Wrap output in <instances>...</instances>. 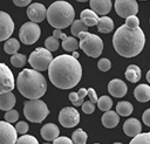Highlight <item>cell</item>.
<instances>
[{
	"label": "cell",
	"mask_w": 150,
	"mask_h": 144,
	"mask_svg": "<svg viewBox=\"0 0 150 144\" xmlns=\"http://www.w3.org/2000/svg\"><path fill=\"white\" fill-rule=\"evenodd\" d=\"M80 48L90 57H98L103 50V41L98 35L89 32H82L79 34Z\"/></svg>",
	"instance_id": "cell-5"
},
{
	"label": "cell",
	"mask_w": 150,
	"mask_h": 144,
	"mask_svg": "<svg viewBox=\"0 0 150 144\" xmlns=\"http://www.w3.org/2000/svg\"><path fill=\"white\" fill-rule=\"evenodd\" d=\"M97 29L100 33H110L114 29V21L109 16H101L97 22Z\"/></svg>",
	"instance_id": "cell-24"
},
{
	"label": "cell",
	"mask_w": 150,
	"mask_h": 144,
	"mask_svg": "<svg viewBox=\"0 0 150 144\" xmlns=\"http://www.w3.org/2000/svg\"><path fill=\"white\" fill-rule=\"evenodd\" d=\"M123 131L129 137H135L142 132V124L137 118H129L123 124Z\"/></svg>",
	"instance_id": "cell-16"
},
{
	"label": "cell",
	"mask_w": 150,
	"mask_h": 144,
	"mask_svg": "<svg viewBox=\"0 0 150 144\" xmlns=\"http://www.w3.org/2000/svg\"><path fill=\"white\" fill-rule=\"evenodd\" d=\"M45 144H49V143H45Z\"/></svg>",
	"instance_id": "cell-50"
},
{
	"label": "cell",
	"mask_w": 150,
	"mask_h": 144,
	"mask_svg": "<svg viewBox=\"0 0 150 144\" xmlns=\"http://www.w3.org/2000/svg\"><path fill=\"white\" fill-rule=\"evenodd\" d=\"M74 18V7L67 1H55L47 9V20L55 29H63L71 26Z\"/></svg>",
	"instance_id": "cell-4"
},
{
	"label": "cell",
	"mask_w": 150,
	"mask_h": 144,
	"mask_svg": "<svg viewBox=\"0 0 150 144\" xmlns=\"http://www.w3.org/2000/svg\"><path fill=\"white\" fill-rule=\"evenodd\" d=\"M18 90L28 100H39L47 90L45 76L35 69H23L16 78Z\"/></svg>",
	"instance_id": "cell-3"
},
{
	"label": "cell",
	"mask_w": 150,
	"mask_h": 144,
	"mask_svg": "<svg viewBox=\"0 0 150 144\" xmlns=\"http://www.w3.org/2000/svg\"><path fill=\"white\" fill-rule=\"evenodd\" d=\"M19 48H20L19 41H18L16 39H13V37L6 40V42H5V44H4V50H5L7 54H12V55L15 54V53H18Z\"/></svg>",
	"instance_id": "cell-28"
},
{
	"label": "cell",
	"mask_w": 150,
	"mask_h": 144,
	"mask_svg": "<svg viewBox=\"0 0 150 144\" xmlns=\"http://www.w3.org/2000/svg\"><path fill=\"white\" fill-rule=\"evenodd\" d=\"M15 144H39L38 139L32 135H22L18 138Z\"/></svg>",
	"instance_id": "cell-35"
},
{
	"label": "cell",
	"mask_w": 150,
	"mask_h": 144,
	"mask_svg": "<svg viewBox=\"0 0 150 144\" xmlns=\"http://www.w3.org/2000/svg\"><path fill=\"white\" fill-rule=\"evenodd\" d=\"M59 122L64 128H73L80 122V114L73 107L63 108L59 114Z\"/></svg>",
	"instance_id": "cell-9"
},
{
	"label": "cell",
	"mask_w": 150,
	"mask_h": 144,
	"mask_svg": "<svg viewBox=\"0 0 150 144\" xmlns=\"http://www.w3.org/2000/svg\"><path fill=\"white\" fill-rule=\"evenodd\" d=\"M49 114V109L43 101L40 100H29L23 104V115L25 117L33 123H41Z\"/></svg>",
	"instance_id": "cell-6"
},
{
	"label": "cell",
	"mask_w": 150,
	"mask_h": 144,
	"mask_svg": "<svg viewBox=\"0 0 150 144\" xmlns=\"http://www.w3.org/2000/svg\"><path fill=\"white\" fill-rule=\"evenodd\" d=\"M101 121H102V124H103L105 128L112 129V128H115V126L120 123V116H118V114H117L116 111L108 110V111H105V112L103 114Z\"/></svg>",
	"instance_id": "cell-19"
},
{
	"label": "cell",
	"mask_w": 150,
	"mask_h": 144,
	"mask_svg": "<svg viewBox=\"0 0 150 144\" xmlns=\"http://www.w3.org/2000/svg\"><path fill=\"white\" fill-rule=\"evenodd\" d=\"M15 102H16V100L12 91L0 94V110L8 111V110L13 109V107L15 105Z\"/></svg>",
	"instance_id": "cell-22"
},
{
	"label": "cell",
	"mask_w": 150,
	"mask_h": 144,
	"mask_svg": "<svg viewBox=\"0 0 150 144\" xmlns=\"http://www.w3.org/2000/svg\"><path fill=\"white\" fill-rule=\"evenodd\" d=\"M134 96L141 103L149 102L150 101V87L148 84H138L134 89Z\"/></svg>",
	"instance_id": "cell-20"
},
{
	"label": "cell",
	"mask_w": 150,
	"mask_h": 144,
	"mask_svg": "<svg viewBox=\"0 0 150 144\" xmlns=\"http://www.w3.org/2000/svg\"><path fill=\"white\" fill-rule=\"evenodd\" d=\"M88 97H89V101H91L93 103H97V101H98V97H97V95H96V91L93 89V88H89L88 89Z\"/></svg>",
	"instance_id": "cell-42"
},
{
	"label": "cell",
	"mask_w": 150,
	"mask_h": 144,
	"mask_svg": "<svg viewBox=\"0 0 150 144\" xmlns=\"http://www.w3.org/2000/svg\"><path fill=\"white\" fill-rule=\"evenodd\" d=\"M87 138H88V136L82 129H76L71 133V140L74 144H86Z\"/></svg>",
	"instance_id": "cell-29"
},
{
	"label": "cell",
	"mask_w": 150,
	"mask_h": 144,
	"mask_svg": "<svg viewBox=\"0 0 150 144\" xmlns=\"http://www.w3.org/2000/svg\"><path fill=\"white\" fill-rule=\"evenodd\" d=\"M90 9L97 15H105L111 9V0H89Z\"/></svg>",
	"instance_id": "cell-17"
},
{
	"label": "cell",
	"mask_w": 150,
	"mask_h": 144,
	"mask_svg": "<svg viewBox=\"0 0 150 144\" xmlns=\"http://www.w3.org/2000/svg\"><path fill=\"white\" fill-rule=\"evenodd\" d=\"M114 144H123V143H120V142H116V143H114Z\"/></svg>",
	"instance_id": "cell-49"
},
{
	"label": "cell",
	"mask_w": 150,
	"mask_h": 144,
	"mask_svg": "<svg viewBox=\"0 0 150 144\" xmlns=\"http://www.w3.org/2000/svg\"><path fill=\"white\" fill-rule=\"evenodd\" d=\"M115 11L121 18L127 19L137 14L138 5L136 0H115Z\"/></svg>",
	"instance_id": "cell-10"
},
{
	"label": "cell",
	"mask_w": 150,
	"mask_h": 144,
	"mask_svg": "<svg viewBox=\"0 0 150 144\" xmlns=\"http://www.w3.org/2000/svg\"><path fill=\"white\" fill-rule=\"evenodd\" d=\"M48 76L56 88L71 89L82 77V67L73 55L62 54L53 59L48 68Z\"/></svg>",
	"instance_id": "cell-1"
},
{
	"label": "cell",
	"mask_w": 150,
	"mask_h": 144,
	"mask_svg": "<svg viewBox=\"0 0 150 144\" xmlns=\"http://www.w3.org/2000/svg\"><path fill=\"white\" fill-rule=\"evenodd\" d=\"M108 91L110 92V95H112L114 97H123L125 96L127 91H128V87L125 84V82H123L120 78H114L109 82L108 84Z\"/></svg>",
	"instance_id": "cell-15"
},
{
	"label": "cell",
	"mask_w": 150,
	"mask_h": 144,
	"mask_svg": "<svg viewBox=\"0 0 150 144\" xmlns=\"http://www.w3.org/2000/svg\"><path fill=\"white\" fill-rule=\"evenodd\" d=\"M27 16L32 22H41L45 20V18H47V9L40 2L30 4L27 8Z\"/></svg>",
	"instance_id": "cell-14"
},
{
	"label": "cell",
	"mask_w": 150,
	"mask_h": 144,
	"mask_svg": "<svg viewBox=\"0 0 150 144\" xmlns=\"http://www.w3.org/2000/svg\"><path fill=\"white\" fill-rule=\"evenodd\" d=\"M95 144H100V143H95Z\"/></svg>",
	"instance_id": "cell-51"
},
{
	"label": "cell",
	"mask_w": 150,
	"mask_h": 144,
	"mask_svg": "<svg viewBox=\"0 0 150 144\" xmlns=\"http://www.w3.org/2000/svg\"><path fill=\"white\" fill-rule=\"evenodd\" d=\"M125 26H128L129 28H137L139 26V20L136 15H131V16H128L125 19Z\"/></svg>",
	"instance_id": "cell-37"
},
{
	"label": "cell",
	"mask_w": 150,
	"mask_h": 144,
	"mask_svg": "<svg viewBox=\"0 0 150 144\" xmlns=\"http://www.w3.org/2000/svg\"><path fill=\"white\" fill-rule=\"evenodd\" d=\"M70 32L74 36H79L82 32H88V26H86L81 20H74L70 27Z\"/></svg>",
	"instance_id": "cell-30"
},
{
	"label": "cell",
	"mask_w": 150,
	"mask_h": 144,
	"mask_svg": "<svg viewBox=\"0 0 150 144\" xmlns=\"http://www.w3.org/2000/svg\"><path fill=\"white\" fill-rule=\"evenodd\" d=\"M76 1H79V2H86V1H88V0H76Z\"/></svg>",
	"instance_id": "cell-48"
},
{
	"label": "cell",
	"mask_w": 150,
	"mask_h": 144,
	"mask_svg": "<svg viewBox=\"0 0 150 144\" xmlns=\"http://www.w3.org/2000/svg\"><path fill=\"white\" fill-rule=\"evenodd\" d=\"M142 119H143V123H144L145 125L150 126V108L146 109V110L143 112V115H142Z\"/></svg>",
	"instance_id": "cell-43"
},
{
	"label": "cell",
	"mask_w": 150,
	"mask_h": 144,
	"mask_svg": "<svg viewBox=\"0 0 150 144\" xmlns=\"http://www.w3.org/2000/svg\"><path fill=\"white\" fill-rule=\"evenodd\" d=\"M30 1L32 0H13V4L18 7H25V6H28Z\"/></svg>",
	"instance_id": "cell-44"
},
{
	"label": "cell",
	"mask_w": 150,
	"mask_h": 144,
	"mask_svg": "<svg viewBox=\"0 0 150 144\" xmlns=\"http://www.w3.org/2000/svg\"><path fill=\"white\" fill-rule=\"evenodd\" d=\"M141 76H142V74H141V68H139L138 66H136V64H130V66H128V68H127V70H125V78H127L129 82L136 83V82H138V81L141 80Z\"/></svg>",
	"instance_id": "cell-23"
},
{
	"label": "cell",
	"mask_w": 150,
	"mask_h": 144,
	"mask_svg": "<svg viewBox=\"0 0 150 144\" xmlns=\"http://www.w3.org/2000/svg\"><path fill=\"white\" fill-rule=\"evenodd\" d=\"M73 56H74L75 59H77V57H79V53H77V52H73Z\"/></svg>",
	"instance_id": "cell-47"
},
{
	"label": "cell",
	"mask_w": 150,
	"mask_h": 144,
	"mask_svg": "<svg viewBox=\"0 0 150 144\" xmlns=\"http://www.w3.org/2000/svg\"><path fill=\"white\" fill-rule=\"evenodd\" d=\"M145 36L143 30L137 28H129L123 25L117 28L112 36V44L117 54L123 57L137 56L144 48Z\"/></svg>",
	"instance_id": "cell-2"
},
{
	"label": "cell",
	"mask_w": 150,
	"mask_h": 144,
	"mask_svg": "<svg viewBox=\"0 0 150 144\" xmlns=\"http://www.w3.org/2000/svg\"><path fill=\"white\" fill-rule=\"evenodd\" d=\"M4 118L8 123H14V122H16L19 119V112L16 110H14V109H11V110H8V111L5 112Z\"/></svg>",
	"instance_id": "cell-36"
},
{
	"label": "cell",
	"mask_w": 150,
	"mask_h": 144,
	"mask_svg": "<svg viewBox=\"0 0 150 144\" xmlns=\"http://www.w3.org/2000/svg\"><path fill=\"white\" fill-rule=\"evenodd\" d=\"M59 47H60V42H59V39H56L55 36H49L46 39L45 48H47L49 52H55L59 49Z\"/></svg>",
	"instance_id": "cell-34"
},
{
	"label": "cell",
	"mask_w": 150,
	"mask_h": 144,
	"mask_svg": "<svg viewBox=\"0 0 150 144\" xmlns=\"http://www.w3.org/2000/svg\"><path fill=\"white\" fill-rule=\"evenodd\" d=\"M53 36H55L56 39H61L62 41L67 37V35H66L64 33H62L61 29H54V32H53Z\"/></svg>",
	"instance_id": "cell-45"
},
{
	"label": "cell",
	"mask_w": 150,
	"mask_h": 144,
	"mask_svg": "<svg viewBox=\"0 0 150 144\" xmlns=\"http://www.w3.org/2000/svg\"><path fill=\"white\" fill-rule=\"evenodd\" d=\"M97 105H98L100 110H102V111L105 112V111H108V110L111 109V107H112V100H111L109 96L103 95V96H101V97L98 98Z\"/></svg>",
	"instance_id": "cell-31"
},
{
	"label": "cell",
	"mask_w": 150,
	"mask_h": 144,
	"mask_svg": "<svg viewBox=\"0 0 150 144\" xmlns=\"http://www.w3.org/2000/svg\"><path fill=\"white\" fill-rule=\"evenodd\" d=\"M134 110V107L130 102H127V101H121L117 103L116 105V112L120 115V116H129Z\"/></svg>",
	"instance_id": "cell-26"
},
{
	"label": "cell",
	"mask_w": 150,
	"mask_h": 144,
	"mask_svg": "<svg viewBox=\"0 0 150 144\" xmlns=\"http://www.w3.org/2000/svg\"><path fill=\"white\" fill-rule=\"evenodd\" d=\"M146 81H148V82L150 83V70H149V71L146 73Z\"/></svg>",
	"instance_id": "cell-46"
},
{
	"label": "cell",
	"mask_w": 150,
	"mask_h": 144,
	"mask_svg": "<svg viewBox=\"0 0 150 144\" xmlns=\"http://www.w3.org/2000/svg\"><path fill=\"white\" fill-rule=\"evenodd\" d=\"M14 87L15 81L12 70L5 63H0V94L12 91Z\"/></svg>",
	"instance_id": "cell-11"
},
{
	"label": "cell",
	"mask_w": 150,
	"mask_h": 144,
	"mask_svg": "<svg viewBox=\"0 0 150 144\" xmlns=\"http://www.w3.org/2000/svg\"><path fill=\"white\" fill-rule=\"evenodd\" d=\"M94 110H95V103H93L91 101L83 102V104H82V111L84 114H88V115L89 114H93Z\"/></svg>",
	"instance_id": "cell-39"
},
{
	"label": "cell",
	"mask_w": 150,
	"mask_h": 144,
	"mask_svg": "<svg viewBox=\"0 0 150 144\" xmlns=\"http://www.w3.org/2000/svg\"><path fill=\"white\" fill-rule=\"evenodd\" d=\"M97 68H98L101 71H108V70L111 68V62H110V60H108V59H101V60L97 62Z\"/></svg>",
	"instance_id": "cell-38"
},
{
	"label": "cell",
	"mask_w": 150,
	"mask_h": 144,
	"mask_svg": "<svg viewBox=\"0 0 150 144\" xmlns=\"http://www.w3.org/2000/svg\"><path fill=\"white\" fill-rule=\"evenodd\" d=\"M40 133H41V137L45 139V140H55L59 135H60V130L59 128L54 124V123H47L45 124L41 130H40Z\"/></svg>",
	"instance_id": "cell-18"
},
{
	"label": "cell",
	"mask_w": 150,
	"mask_h": 144,
	"mask_svg": "<svg viewBox=\"0 0 150 144\" xmlns=\"http://www.w3.org/2000/svg\"><path fill=\"white\" fill-rule=\"evenodd\" d=\"M14 30V22L9 14L4 11H0V42L8 40L9 36L13 34Z\"/></svg>",
	"instance_id": "cell-13"
},
{
	"label": "cell",
	"mask_w": 150,
	"mask_h": 144,
	"mask_svg": "<svg viewBox=\"0 0 150 144\" xmlns=\"http://www.w3.org/2000/svg\"><path fill=\"white\" fill-rule=\"evenodd\" d=\"M18 140V131L6 121L0 122V144H15Z\"/></svg>",
	"instance_id": "cell-12"
},
{
	"label": "cell",
	"mask_w": 150,
	"mask_h": 144,
	"mask_svg": "<svg viewBox=\"0 0 150 144\" xmlns=\"http://www.w3.org/2000/svg\"><path fill=\"white\" fill-rule=\"evenodd\" d=\"M87 94H88V89L81 88L77 92H70L69 94V101L75 107H80L83 104V100H84V96H87Z\"/></svg>",
	"instance_id": "cell-25"
},
{
	"label": "cell",
	"mask_w": 150,
	"mask_h": 144,
	"mask_svg": "<svg viewBox=\"0 0 150 144\" xmlns=\"http://www.w3.org/2000/svg\"><path fill=\"white\" fill-rule=\"evenodd\" d=\"M80 20L88 27H93V26H97V22L100 20V18L97 16V14L91 11V9H83L80 14Z\"/></svg>",
	"instance_id": "cell-21"
},
{
	"label": "cell",
	"mask_w": 150,
	"mask_h": 144,
	"mask_svg": "<svg viewBox=\"0 0 150 144\" xmlns=\"http://www.w3.org/2000/svg\"><path fill=\"white\" fill-rule=\"evenodd\" d=\"M15 129H16V131H18L19 133H21V135H26V132L28 131L29 126H28V124H27L25 121H20V122L16 123Z\"/></svg>",
	"instance_id": "cell-40"
},
{
	"label": "cell",
	"mask_w": 150,
	"mask_h": 144,
	"mask_svg": "<svg viewBox=\"0 0 150 144\" xmlns=\"http://www.w3.org/2000/svg\"><path fill=\"white\" fill-rule=\"evenodd\" d=\"M79 47H80V44L74 36H67L62 41V48L66 52H76V49Z\"/></svg>",
	"instance_id": "cell-27"
},
{
	"label": "cell",
	"mask_w": 150,
	"mask_h": 144,
	"mask_svg": "<svg viewBox=\"0 0 150 144\" xmlns=\"http://www.w3.org/2000/svg\"><path fill=\"white\" fill-rule=\"evenodd\" d=\"M41 35V29L35 22H25L19 30L20 41L25 44H33L35 43Z\"/></svg>",
	"instance_id": "cell-8"
},
{
	"label": "cell",
	"mask_w": 150,
	"mask_h": 144,
	"mask_svg": "<svg viewBox=\"0 0 150 144\" xmlns=\"http://www.w3.org/2000/svg\"><path fill=\"white\" fill-rule=\"evenodd\" d=\"M26 60L27 57L23 55V54H19V53H15L11 56V63L15 67V68H21L25 66L26 63Z\"/></svg>",
	"instance_id": "cell-32"
},
{
	"label": "cell",
	"mask_w": 150,
	"mask_h": 144,
	"mask_svg": "<svg viewBox=\"0 0 150 144\" xmlns=\"http://www.w3.org/2000/svg\"><path fill=\"white\" fill-rule=\"evenodd\" d=\"M53 61V55L52 52H49L47 48H36L33 50L28 57V62L32 66L33 69L38 71H43L47 70Z\"/></svg>",
	"instance_id": "cell-7"
},
{
	"label": "cell",
	"mask_w": 150,
	"mask_h": 144,
	"mask_svg": "<svg viewBox=\"0 0 150 144\" xmlns=\"http://www.w3.org/2000/svg\"><path fill=\"white\" fill-rule=\"evenodd\" d=\"M129 144H150V132H141L139 135L135 136Z\"/></svg>",
	"instance_id": "cell-33"
},
{
	"label": "cell",
	"mask_w": 150,
	"mask_h": 144,
	"mask_svg": "<svg viewBox=\"0 0 150 144\" xmlns=\"http://www.w3.org/2000/svg\"><path fill=\"white\" fill-rule=\"evenodd\" d=\"M53 144H74L73 140L66 136H61V137H57L55 140H53Z\"/></svg>",
	"instance_id": "cell-41"
}]
</instances>
